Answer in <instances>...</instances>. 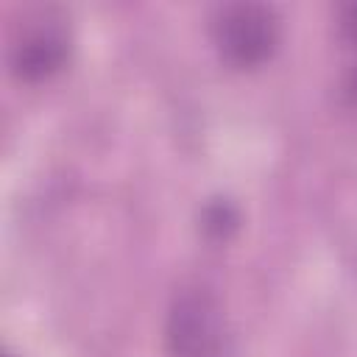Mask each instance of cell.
Masks as SVG:
<instances>
[{"instance_id": "5b68a950", "label": "cell", "mask_w": 357, "mask_h": 357, "mask_svg": "<svg viewBox=\"0 0 357 357\" xmlns=\"http://www.w3.org/2000/svg\"><path fill=\"white\" fill-rule=\"evenodd\" d=\"M340 31H343L346 39L357 42V6H349V8L343 11V17H340Z\"/></svg>"}, {"instance_id": "8992f818", "label": "cell", "mask_w": 357, "mask_h": 357, "mask_svg": "<svg viewBox=\"0 0 357 357\" xmlns=\"http://www.w3.org/2000/svg\"><path fill=\"white\" fill-rule=\"evenodd\" d=\"M346 95H349L351 103H357V67H354V73H351L349 81H346Z\"/></svg>"}, {"instance_id": "3957f363", "label": "cell", "mask_w": 357, "mask_h": 357, "mask_svg": "<svg viewBox=\"0 0 357 357\" xmlns=\"http://www.w3.org/2000/svg\"><path fill=\"white\" fill-rule=\"evenodd\" d=\"M70 42L64 28L53 22H42L22 33V39L11 50V67L25 81H42L61 70L67 61Z\"/></svg>"}, {"instance_id": "6da1fadb", "label": "cell", "mask_w": 357, "mask_h": 357, "mask_svg": "<svg viewBox=\"0 0 357 357\" xmlns=\"http://www.w3.org/2000/svg\"><path fill=\"white\" fill-rule=\"evenodd\" d=\"M165 340L170 357H231L223 312L204 287H184L173 298Z\"/></svg>"}, {"instance_id": "277c9868", "label": "cell", "mask_w": 357, "mask_h": 357, "mask_svg": "<svg viewBox=\"0 0 357 357\" xmlns=\"http://www.w3.org/2000/svg\"><path fill=\"white\" fill-rule=\"evenodd\" d=\"M240 218H237V209L229 204V201H212L206 204L204 215H201V226L209 237L215 240H226L234 229H237Z\"/></svg>"}, {"instance_id": "7a4b0ae2", "label": "cell", "mask_w": 357, "mask_h": 357, "mask_svg": "<svg viewBox=\"0 0 357 357\" xmlns=\"http://www.w3.org/2000/svg\"><path fill=\"white\" fill-rule=\"evenodd\" d=\"M279 39L276 14L259 3H234L226 6L215 20V42L223 59L234 67L262 64Z\"/></svg>"}]
</instances>
